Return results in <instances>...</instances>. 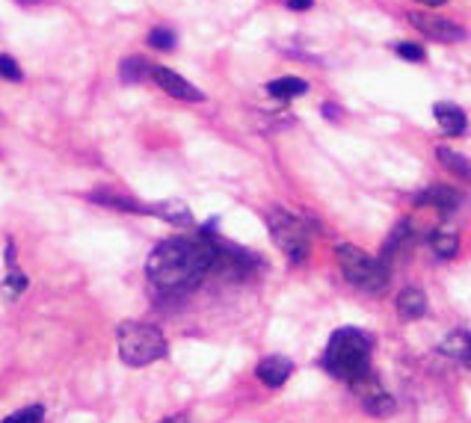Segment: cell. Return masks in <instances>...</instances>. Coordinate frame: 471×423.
Instances as JSON below:
<instances>
[{"label": "cell", "mask_w": 471, "mask_h": 423, "mask_svg": "<svg viewBox=\"0 0 471 423\" xmlns=\"http://www.w3.org/2000/svg\"><path fill=\"white\" fill-rule=\"evenodd\" d=\"M335 258L341 264L344 279L353 284V288L365 290V293H379L389 284V267L382 260L370 258L362 248H356L350 243H341L335 248Z\"/></svg>", "instance_id": "obj_4"}, {"label": "cell", "mask_w": 471, "mask_h": 423, "mask_svg": "<svg viewBox=\"0 0 471 423\" xmlns=\"http://www.w3.org/2000/svg\"><path fill=\"white\" fill-rule=\"evenodd\" d=\"M324 116H332V121H338V119H341V110H335L332 104H326V107H324Z\"/></svg>", "instance_id": "obj_26"}, {"label": "cell", "mask_w": 471, "mask_h": 423, "mask_svg": "<svg viewBox=\"0 0 471 423\" xmlns=\"http://www.w3.org/2000/svg\"><path fill=\"white\" fill-rule=\"evenodd\" d=\"M314 0H291V9H308Z\"/></svg>", "instance_id": "obj_27"}, {"label": "cell", "mask_w": 471, "mask_h": 423, "mask_svg": "<svg viewBox=\"0 0 471 423\" xmlns=\"http://www.w3.org/2000/svg\"><path fill=\"white\" fill-rule=\"evenodd\" d=\"M152 77H154V83L160 86V89H164L166 95H172V98H178V101L199 104L202 98H205L190 80H184L181 74H175L172 68H152Z\"/></svg>", "instance_id": "obj_8"}, {"label": "cell", "mask_w": 471, "mask_h": 423, "mask_svg": "<svg viewBox=\"0 0 471 423\" xmlns=\"http://www.w3.org/2000/svg\"><path fill=\"white\" fill-rule=\"evenodd\" d=\"M145 216H157V219H166L172 225H190L193 214L187 205L181 202H160V205H145Z\"/></svg>", "instance_id": "obj_13"}, {"label": "cell", "mask_w": 471, "mask_h": 423, "mask_svg": "<svg viewBox=\"0 0 471 423\" xmlns=\"http://www.w3.org/2000/svg\"><path fill=\"white\" fill-rule=\"evenodd\" d=\"M116 346H119V358L128 367H148L160 362L169 346L166 338L160 334L157 326H148V322H122L116 332Z\"/></svg>", "instance_id": "obj_3"}, {"label": "cell", "mask_w": 471, "mask_h": 423, "mask_svg": "<svg viewBox=\"0 0 471 423\" xmlns=\"http://www.w3.org/2000/svg\"><path fill=\"white\" fill-rule=\"evenodd\" d=\"M439 352L448 358H456V362L471 364V332H451L448 338L439 343Z\"/></svg>", "instance_id": "obj_14"}, {"label": "cell", "mask_w": 471, "mask_h": 423, "mask_svg": "<svg viewBox=\"0 0 471 423\" xmlns=\"http://www.w3.org/2000/svg\"><path fill=\"white\" fill-rule=\"evenodd\" d=\"M433 116H436L439 128L448 133V136H460V133L465 131V124H468L465 110L456 107V104H448V101H442V104L433 107Z\"/></svg>", "instance_id": "obj_11"}, {"label": "cell", "mask_w": 471, "mask_h": 423, "mask_svg": "<svg viewBox=\"0 0 471 423\" xmlns=\"http://www.w3.org/2000/svg\"><path fill=\"white\" fill-rule=\"evenodd\" d=\"M370 352H374V341L362 329H338L332 332V338L326 343L324 352V370L329 376H335L341 382H362L370 376Z\"/></svg>", "instance_id": "obj_2"}, {"label": "cell", "mask_w": 471, "mask_h": 423, "mask_svg": "<svg viewBox=\"0 0 471 423\" xmlns=\"http://www.w3.org/2000/svg\"><path fill=\"white\" fill-rule=\"evenodd\" d=\"M219 258V243L205 231V237H172L154 246L148 255V281L160 296L181 299L202 284L208 272H214Z\"/></svg>", "instance_id": "obj_1"}, {"label": "cell", "mask_w": 471, "mask_h": 423, "mask_svg": "<svg viewBox=\"0 0 471 423\" xmlns=\"http://www.w3.org/2000/svg\"><path fill=\"white\" fill-rule=\"evenodd\" d=\"M421 3H424V6H444L448 0H421Z\"/></svg>", "instance_id": "obj_28"}, {"label": "cell", "mask_w": 471, "mask_h": 423, "mask_svg": "<svg viewBox=\"0 0 471 423\" xmlns=\"http://www.w3.org/2000/svg\"><path fill=\"white\" fill-rule=\"evenodd\" d=\"M398 314L400 320L412 322V320H421L427 314V296L421 293L418 288H406L398 293Z\"/></svg>", "instance_id": "obj_12"}, {"label": "cell", "mask_w": 471, "mask_h": 423, "mask_svg": "<svg viewBox=\"0 0 471 423\" xmlns=\"http://www.w3.org/2000/svg\"><path fill=\"white\" fill-rule=\"evenodd\" d=\"M148 45L157 47V51H172V47H175V33L166 30V27H157V30L148 33Z\"/></svg>", "instance_id": "obj_22"}, {"label": "cell", "mask_w": 471, "mask_h": 423, "mask_svg": "<svg viewBox=\"0 0 471 423\" xmlns=\"http://www.w3.org/2000/svg\"><path fill=\"white\" fill-rule=\"evenodd\" d=\"M92 202L98 205H107V207H116V210H125V214H145V205L143 202H133L128 195H110V193H95Z\"/></svg>", "instance_id": "obj_18"}, {"label": "cell", "mask_w": 471, "mask_h": 423, "mask_svg": "<svg viewBox=\"0 0 471 423\" xmlns=\"http://www.w3.org/2000/svg\"><path fill=\"white\" fill-rule=\"evenodd\" d=\"M42 417H45L42 403H33V406H27V408H21V412L3 417L0 423H42Z\"/></svg>", "instance_id": "obj_21"}, {"label": "cell", "mask_w": 471, "mask_h": 423, "mask_svg": "<svg viewBox=\"0 0 471 423\" xmlns=\"http://www.w3.org/2000/svg\"><path fill=\"white\" fill-rule=\"evenodd\" d=\"M398 57H403V59H409V62H424L427 59V54H424V47L421 45H415V42H400L398 47Z\"/></svg>", "instance_id": "obj_23"}, {"label": "cell", "mask_w": 471, "mask_h": 423, "mask_svg": "<svg viewBox=\"0 0 471 423\" xmlns=\"http://www.w3.org/2000/svg\"><path fill=\"white\" fill-rule=\"evenodd\" d=\"M409 21L415 24V30H421L433 42H463L465 39V30L448 18H436V15H427V12H409Z\"/></svg>", "instance_id": "obj_6"}, {"label": "cell", "mask_w": 471, "mask_h": 423, "mask_svg": "<svg viewBox=\"0 0 471 423\" xmlns=\"http://www.w3.org/2000/svg\"><path fill=\"white\" fill-rule=\"evenodd\" d=\"M267 92L273 98H300L308 92V83L303 77H279L267 86Z\"/></svg>", "instance_id": "obj_16"}, {"label": "cell", "mask_w": 471, "mask_h": 423, "mask_svg": "<svg viewBox=\"0 0 471 423\" xmlns=\"http://www.w3.org/2000/svg\"><path fill=\"white\" fill-rule=\"evenodd\" d=\"M409 246H412V228H409L406 225V222H400V225L398 228H394L391 231V237H389V243L386 246H382V264H386L389 267V260L394 258V255H400L403 252V248H409Z\"/></svg>", "instance_id": "obj_15"}, {"label": "cell", "mask_w": 471, "mask_h": 423, "mask_svg": "<svg viewBox=\"0 0 471 423\" xmlns=\"http://www.w3.org/2000/svg\"><path fill=\"white\" fill-rule=\"evenodd\" d=\"M0 77L3 80H21V68H18V62L6 57V54H0Z\"/></svg>", "instance_id": "obj_24"}, {"label": "cell", "mask_w": 471, "mask_h": 423, "mask_svg": "<svg viewBox=\"0 0 471 423\" xmlns=\"http://www.w3.org/2000/svg\"><path fill=\"white\" fill-rule=\"evenodd\" d=\"M291 373H294V362L284 355H267L255 367V376L261 379L267 388H282V385L291 379Z\"/></svg>", "instance_id": "obj_9"}, {"label": "cell", "mask_w": 471, "mask_h": 423, "mask_svg": "<svg viewBox=\"0 0 471 423\" xmlns=\"http://www.w3.org/2000/svg\"><path fill=\"white\" fill-rule=\"evenodd\" d=\"M353 388L358 391V396H362L365 412H370V415L386 417V415H394V408H398V403H394V396L382 391L379 385L374 382V376H365L362 382H356Z\"/></svg>", "instance_id": "obj_7"}, {"label": "cell", "mask_w": 471, "mask_h": 423, "mask_svg": "<svg viewBox=\"0 0 471 423\" xmlns=\"http://www.w3.org/2000/svg\"><path fill=\"white\" fill-rule=\"evenodd\" d=\"M160 423H190L187 417H166V420H160Z\"/></svg>", "instance_id": "obj_29"}, {"label": "cell", "mask_w": 471, "mask_h": 423, "mask_svg": "<svg viewBox=\"0 0 471 423\" xmlns=\"http://www.w3.org/2000/svg\"><path fill=\"white\" fill-rule=\"evenodd\" d=\"M415 205H433L444 210V214H451V210H456L463 205V193L454 190V186H444V184H436V186H427L424 193L415 195Z\"/></svg>", "instance_id": "obj_10"}, {"label": "cell", "mask_w": 471, "mask_h": 423, "mask_svg": "<svg viewBox=\"0 0 471 423\" xmlns=\"http://www.w3.org/2000/svg\"><path fill=\"white\" fill-rule=\"evenodd\" d=\"M148 71H152V68H148V66H145V59H140V57H131V59L122 62V80H125V83L143 80Z\"/></svg>", "instance_id": "obj_20"}, {"label": "cell", "mask_w": 471, "mask_h": 423, "mask_svg": "<svg viewBox=\"0 0 471 423\" xmlns=\"http://www.w3.org/2000/svg\"><path fill=\"white\" fill-rule=\"evenodd\" d=\"M267 225L273 234V243L282 248L284 258L291 264H303L308 258V248H312V237H308V228L303 225V219L288 214V210H270Z\"/></svg>", "instance_id": "obj_5"}, {"label": "cell", "mask_w": 471, "mask_h": 423, "mask_svg": "<svg viewBox=\"0 0 471 423\" xmlns=\"http://www.w3.org/2000/svg\"><path fill=\"white\" fill-rule=\"evenodd\" d=\"M430 246H433V252H436L442 260H448L456 255V248H460V240H456V234L451 231H436L430 237Z\"/></svg>", "instance_id": "obj_19"}, {"label": "cell", "mask_w": 471, "mask_h": 423, "mask_svg": "<svg viewBox=\"0 0 471 423\" xmlns=\"http://www.w3.org/2000/svg\"><path fill=\"white\" fill-rule=\"evenodd\" d=\"M436 154H439L442 163L448 166V172H454L456 178H463V181H468V184H471V163H468V160H465L463 154H456L454 148H448V145H442Z\"/></svg>", "instance_id": "obj_17"}, {"label": "cell", "mask_w": 471, "mask_h": 423, "mask_svg": "<svg viewBox=\"0 0 471 423\" xmlns=\"http://www.w3.org/2000/svg\"><path fill=\"white\" fill-rule=\"evenodd\" d=\"M6 284H9L12 293H24V290H27V276H21V272H9Z\"/></svg>", "instance_id": "obj_25"}]
</instances>
